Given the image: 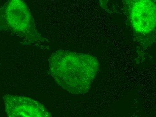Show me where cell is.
I'll use <instances>...</instances> for the list:
<instances>
[{"label": "cell", "instance_id": "cell-1", "mask_svg": "<svg viewBox=\"0 0 156 117\" xmlns=\"http://www.w3.org/2000/svg\"><path fill=\"white\" fill-rule=\"evenodd\" d=\"M48 61L50 73L56 82L75 95L88 92L99 68L95 57L69 50H57Z\"/></svg>", "mask_w": 156, "mask_h": 117}, {"label": "cell", "instance_id": "cell-2", "mask_svg": "<svg viewBox=\"0 0 156 117\" xmlns=\"http://www.w3.org/2000/svg\"><path fill=\"white\" fill-rule=\"evenodd\" d=\"M0 30L21 39L25 45L43 42L27 5L20 0H9L0 7Z\"/></svg>", "mask_w": 156, "mask_h": 117}, {"label": "cell", "instance_id": "cell-3", "mask_svg": "<svg viewBox=\"0 0 156 117\" xmlns=\"http://www.w3.org/2000/svg\"><path fill=\"white\" fill-rule=\"evenodd\" d=\"M3 99L8 117H52L42 104L30 98L7 94Z\"/></svg>", "mask_w": 156, "mask_h": 117}, {"label": "cell", "instance_id": "cell-4", "mask_svg": "<svg viewBox=\"0 0 156 117\" xmlns=\"http://www.w3.org/2000/svg\"><path fill=\"white\" fill-rule=\"evenodd\" d=\"M129 16L135 30L147 34L156 27V5L151 1H133L129 4Z\"/></svg>", "mask_w": 156, "mask_h": 117}]
</instances>
